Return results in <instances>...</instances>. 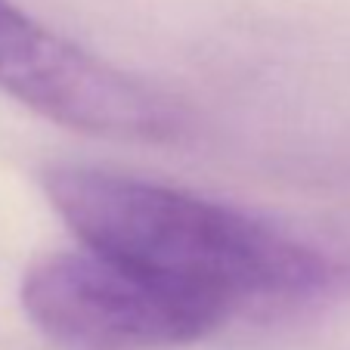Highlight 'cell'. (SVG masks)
I'll list each match as a JSON object with an SVG mask.
<instances>
[{"label":"cell","instance_id":"obj_1","mask_svg":"<svg viewBox=\"0 0 350 350\" xmlns=\"http://www.w3.org/2000/svg\"><path fill=\"white\" fill-rule=\"evenodd\" d=\"M40 183L78 242L211 297L232 317L350 291V239L319 242L226 202L112 167L50 165Z\"/></svg>","mask_w":350,"mask_h":350},{"label":"cell","instance_id":"obj_2","mask_svg":"<svg viewBox=\"0 0 350 350\" xmlns=\"http://www.w3.org/2000/svg\"><path fill=\"white\" fill-rule=\"evenodd\" d=\"M19 297L34 329L62 350H177L232 319L211 297L84 242L28 267Z\"/></svg>","mask_w":350,"mask_h":350},{"label":"cell","instance_id":"obj_3","mask_svg":"<svg viewBox=\"0 0 350 350\" xmlns=\"http://www.w3.org/2000/svg\"><path fill=\"white\" fill-rule=\"evenodd\" d=\"M0 93L90 137L174 143L186 112L171 96L0 0Z\"/></svg>","mask_w":350,"mask_h":350}]
</instances>
